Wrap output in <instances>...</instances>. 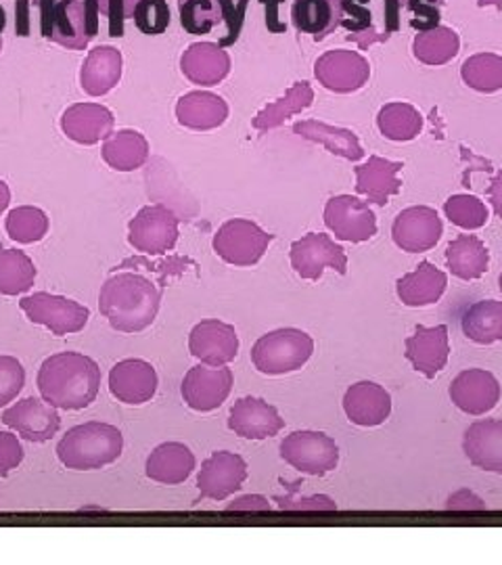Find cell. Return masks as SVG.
<instances>
[{
  "label": "cell",
  "instance_id": "6da1fadb",
  "mask_svg": "<svg viewBox=\"0 0 502 565\" xmlns=\"http://www.w3.org/2000/svg\"><path fill=\"white\" fill-rule=\"evenodd\" d=\"M39 392L42 401L61 411H82L97 401L100 369L82 352H60L41 364Z\"/></svg>",
  "mask_w": 502,
  "mask_h": 565
},
{
  "label": "cell",
  "instance_id": "7a4b0ae2",
  "mask_svg": "<svg viewBox=\"0 0 502 565\" xmlns=\"http://www.w3.org/2000/svg\"><path fill=\"white\" fill-rule=\"evenodd\" d=\"M160 306V287L139 273H116L100 287V315L120 333H141L151 327Z\"/></svg>",
  "mask_w": 502,
  "mask_h": 565
},
{
  "label": "cell",
  "instance_id": "3957f363",
  "mask_svg": "<svg viewBox=\"0 0 502 565\" xmlns=\"http://www.w3.org/2000/svg\"><path fill=\"white\" fill-rule=\"evenodd\" d=\"M124 450V436L116 425L88 422L67 429L57 445V459L74 471H93L116 463Z\"/></svg>",
  "mask_w": 502,
  "mask_h": 565
},
{
  "label": "cell",
  "instance_id": "277c9868",
  "mask_svg": "<svg viewBox=\"0 0 502 565\" xmlns=\"http://www.w3.org/2000/svg\"><path fill=\"white\" fill-rule=\"evenodd\" d=\"M41 30L46 41L82 51L99 32L97 0H41Z\"/></svg>",
  "mask_w": 502,
  "mask_h": 565
},
{
  "label": "cell",
  "instance_id": "5b68a950",
  "mask_svg": "<svg viewBox=\"0 0 502 565\" xmlns=\"http://www.w3.org/2000/svg\"><path fill=\"white\" fill-rule=\"evenodd\" d=\"M314 354V340L296 327H282L261 335L252 348V363L264 375L300 371Z\"/></svg>",
  "mask_w": 502,
  "mask_h": 565
},
{
  "label": "cell",
  "instance_id": "8992f818",
  "mask_svg": "<svg viewBox=\"0 0 502 565\" xmlns=\"http://www.w3.org/2000/svg\"><path fill=\"white\" fill-rule=\"evenodd\" d=\"M245 7L247 0L239 4H235V0H179L182 28L193 36H205L216 28H224L221 46L237 41Z\"/></svg>",
  "mask_w": 502,
  "mask_h": 565
},
{
  "label": "cell",
  "instance_id": "52a82bcc",
  "mask_svg": "<svg viewBox=\"0 0 502 565\" xmlns=\"http://www.w3.org/2000/svg\"><path fill=\"white\" fill-rule=\"evenodd\" d=\"M20 308L30 323L46 327L57 338L81 333L90 319V310L84 303L49 291L21 298Z\"/></svg>",
  "mask_w": 502,
  "mask_h": 565
},
{
  "label": "cell",
  "instance_id": "ba28073f",
  "mask_svg": "<svg viewBox=\"0 0 502 565\" xmlns=\"http://www.w3.org/2000/svg\"><path fill=\"white\" fill-rule=\"evenodd\" d=\"M281 459L300 473L322 478L340 463V448L335 440L322 431L301 429L289 434L281 446Z\"/></svg>",
  "mask_w": 502,
  "mask_h": 565
},
{
  "label": "cell",
  "instance_id": "9c48e42d",
  "mask_svg": "<svg viewBox=\"0 0 502 565\" xmlns=\"http://www.w3.org/2000/svg\"><path fill=\"white\" fill-rule=\"evenodd\" d=\"M273 235L266 233L258 224L245 218L226 221L214 235L216 256L231 266H254L261 260Z\"/></svg>",
  "mask_w": 502,
  "mask_h": 565
},
{
  "label": "cell",
  "instance_id": "30bf717a",
  "mask_svg": "<svg viewBox=\"0 0 502 565\" xmlns=\"http://www.w3.org/2000/svg\"><path fill=\"white\" fill-rule=\"evenodd\" d=\"M179 235V218L165 205H145L128 224V243L145 256L172 252Z\"/></svg>",
  "mask_w": 502,
  "mask_h": 565
},
{
  "label": "cell",
  "instance_id": "8fae6325",
  "mask_svg": "<svg viewBox=\"0 0 502 565\" xmlns=\"http://www.w3.org/2000/svg\"><path fill=\"white\" fill-rule=\"evenodd\" d=\"M289 258L293 270L306 281H319L324 268H333L340 275L348 273L345 249L322 233H308L291 243Z\"/></svg>",
  "mask_w": 502,
  "mask_h": 565
},
{
  "label": "cell",
  "instance_id": "7c38bea8",
  "mask_svg": "<svg viewBox=\"0 0 502 565\" xmlns=\"http://www.w3.org/2000/svg\"><path fill=\"white\" fill-rule=\"evenodd\" d=\"M233 371L224 366L197 364L189 369L181 385L182 401L197 413H212L221 408L233 390Z\"/></svg>",
  "mask_w": 502,
  "mask_h": 565
},
{
  "label": "cell",
  "instance_id": "4fadbf2b",
  "mask_svg": "<svg viewBox=\"0 0 502 565\" xmlns=\"http://www.w3.org/2000/svg\"><path fill=\"white\" fill-rule=\"evenodd\" d=\"M324 224L342 242L362 243L377 235V218L369 203L352 195L331 198L324 205Z\"/></svg>",
  "mask_w": 502,
  "mask_h": 565
},
{
  "label": "cell",
  "instance_id": "5bb4252c",
  "mask_svg": "<svg viewBox=\"0 0 502 565\" xmlns=\"http://www.w3.org/2000/svg\"><path fill=\"white\" fill-rule=\"evenodd\" d=\"M0 422L9 429L18 431L23 440L28 443H49L61 427V417L55 406L42 401V398H23L20 403L9 406Z\"/></svg>",
  "mask_w": 502,
  "mask_h": 565
},
{
  "label": "cell",
  "instance_id": "9a60e30c",
  "mask_svg": "<svg viewBox=\"0 0 502 565\" xmlns=\"http://www.w3.org/2000/svg\"><path fill=\"white\" fill-rule=\"evenodd\" d=\"M189 352L203 364L224 366L237 359L239 335L233 324L218 319H205L191 329Z\"/></svg>",
  "mask_w": 502,
  "mask_h": 565
},
{
  "label": "cell",
  "instance_id": "2e32d148",
  "mask_svg": "<svg viewBox=\"0 0 502 565\" xmlns=\"http://www.w3.org/2000/svg\"><path fill=\"white\" fill-rule=\"evenodd\" d=\"M247 463L242 455L218 450L212 452L201 465L197 476V488L201 499L210 501H224L237 490H242L243 482L247 480Z\"/></svg>",
  "mask_w": 502,
  "mask_h": 565
},
{
  "label": "cell",
  "instance_id": "e0dca14e",
  "mask_svg": "<svg viewBox=\"0 0 502 565\" xmlns=\"http://www.w3.org/2000/svg\"><path fill=\"white\" fill-rule=\"evenodd\" d=\"M444 226L438 212L427 205L406 207L396 216L392 226L394 243L402 252L419 254L436 247V243L442 239Z\"/></svg>",
  "mask_w": 502,
  "mask_h": 565
},
{
  "label": "cell",
  "instance_id": "ac0fdd59",
  "mask_svg": "<svg viewBox=\"0 0 502 565\" xmlns=\"http://www.w3.org/2000/svg\"><path fill=\"white\" fill-rule=\"evenodd\" d=\"M314 76L327 90L333 93H354L371 78L369 61L359 55L356 51H329L319 57L314 65Z\"/></svg>",
  "mask_w": 502,
  "mask_h": 565
},
{
  "label": "cell",
  "instance_id": "d6986e66",
  "mask_svg": "<svg viewBox=\"0 0 502 565\" xmlns=\"http://www.w3.org/2000/svg\"><path fill=\"white\" fill-rule=\"evenodd\" d=\"M160 385L156 366L142 359H126L109 371V392L118 403L141 406L149 403Z\"/></svg>",
  "mask_w": 502,
  "mask_h": 565
},
{
  "label": "cell",
  "instance_id": "ffe728a7",
  "mask_svg": "<svg viewBox=\"0 0 502 565\" xmlns=\"http://www.w3.org/2000/svg\"><path fill=\"white\" fill-rule=\"evenodd\" d=\"M282 427L285 419L279 415V411L256 396L239 398L233 404L228 415V429L245 440L275 438Z\"/></svg>",
  "mask_w": 502,
  "mask_h": 565
},
{
  "label": "cell",
  "instance_id": "44dd1931",
  "mask_svg": "<svg viewBox=\"0 0 502 565\" xmlns=\"http://www.w3.org/2000/svg\"><path fill=\"white\" fill-rule=\"evenodd\" d=\"M450 401L467 415H485L501 401V384L485 369H467L448 390Z\"/></svg>",
  "mask_w": 502,
  "mask_h": 565
},
{
  "label": "cell",
  "instance_id": "7402d4cb",
  "mask_svg": "<svg viewBox=\"0 0 502 565\" xmlns=\"http://www.w3.org/2000/svg\"><path fill=\"white\" fill-rule=\"evenodd\" d=\"M116 118L99 103H76L61 116V130L70 141L78 145H97L114 132Z\"/></svg>",
  "mask_w": 502,
  "mask_h": 565
},
{
  "label": "cell",
  "instance_id": "603a6c76",
  "mask_svg": "<svg viewBox=\"0 0 502 565\" xmlns=\"http://www.w3.org/2000/svg\"><path fill=\"white\" fill-rule=\"evenodd\" d=\"M404 356L415 366V371L423 373L427 380H434L442 371L448 356H450V342H448V327H423L419 324L415 335L406 340Z\"/></svg>",
  "mask_w": 502,
  "mask_h": 565
},
{
  "label": "cell",
  "instance_id": "cb8c5ba5",
  "mask_svg": "<svg viewBox=\"0 0 502 565\" xmlns=\"http://www.w3.org/2000/svg\"><path fill=\"white\" fill-rule=\"evenodd\" d=\"M343 411L354 425L377 427L385 424L392 413V396L375 382H359L348 387L343 396Z\"/></svg>",
  "mask_w": 502,
  "mask_h": 565
},
{
  "label": "cell",
  "instance_id": "d4e9b609",
  "mask_svg": "<svg viewBox=\"0 0 502 565\" xmlns=\"http://www.w3.org/2000/svg\"><path fill=\"white\" fill-rule=\"evenodd\" d=\"M182 74L200 86H216L231 72V57L221 44L195 42L181 57Z\"/></svg>",
  "mask_w": 502,
  "mask_h": 565
},
{
  "label": "cell",
  "instance_id": "484cf974",
  "mask_svg": "<svg viewBox=\"0 0 502 565\" xmlns=\"http://www.w3.org/2000/svg\"><path fill=\"white\" fill-rule=\"evenodd\" d=\"M404 168L400 162H389L380 156H371L369 162L362 163L356 174V191L364 195L369 202L377 205H387L389 198L398 195L402 189L400 170Z\"/></svg>",
  "mask_w": 502,
  "mask_h": 565
},
{
  "label": "cell",
  "instance_id": "4316f807",
  "mask_svg": "<svg viewBox=\"0 0 502 565\" xmlns=\"http://www.w3.org/2000/svg\"><path fill=\"white\" fill-rule=\"evenodd\" d=\"M195 455L182 443H163L158 446L145 463V473L149 480L163 486H179L189 480L195 471Z\"/></svg>",
  "mask_w": 502,
  "mask_h": 565
},
{
  "label": "cell",
  "instance_id": "83f0119b",
  "mask_svg": "<svg viewBox=\"0 0 502 565\" xmlns=\"http://www.w3.org/2000/svg\"><path fill=\"white\" fill-rule=\"evenodd\" d=\"M462 450L483 471L502 473V419H485L464 431Z\"/></svg>",
  "mask_w": 502,
  "mask_h": 565
},
{
  "label": "cell",
  "instance_id": "f1b7e54d",
  "mask_svg": "<svg viewBox=\"0 0 502 565\" xmlns=\"http://www.w3.org/2000/svg\"><path fill=\"white\" fill-rule=\"evenodd\" d=\"M291 18L298 32L322 41L342 25L343 0H293Z\"/></svg>",
  "mask_w": 502,
  "mask_h": 565
},
{
  "label": "cell",
  "instance_id": "f546056e",
  "mask_svg": "<svg viewBox=\"0 0 502 565\" xmlns=\"http://www.w3.org/2000/svg\"><path fill=\"white\" fill-rule=\"evenodd\" d=\"M121 78V53L114 46H95L81 72L82 90L90 97H103L118 86Z\"/></svg>",
  "mask_w": 502,
  "mask_h": 565
},
{
  "label": "cell",
  "instance_id": "4dcf8cb0",
  "mask_svg": "<svg viewBox=\"0 0 502 565\" xmlns=\"http://www.w3.org/2000/svg\"><path fill=\"white\" fill-rule=\"evenodd\" d=\"M446 285H448L446 273H442L436 264L425 260L413 273L398 279L396 291L404 306L423 308V306L438 302L446 291Z\"/></svg>",
  "mask_w": 502,
  "mask_h": 565
},
{
  "label": "cell",
  "instance_id": "1f68e13d",
  "mask_svg": "<svg viewBox=\"0 0 502 565\" xmlns=\"http://www.w3.org/2000/svg\"><path fill=\"white\" fill-rule=\"evenodd\" d=\"M177 118L181 126L191 130H214L228 118V105L214 93L193 90L177 103Z\"/></svg>",
  "mask_w": 502,
  "mask_h": 565
},
{
  "label": "cell",
  "instance_id": "d6a6232c",
  "mask_svg": "<svg viewBox=\"0 0 502 565\" xmlns=\"http://www.w3.org/2000/svg\"><path fill=\"white\" fill-rule=\"evenodd\" d=\"M100 156L116 172H135L149 160V141L139 130L124 128L105 139Z\"/></svg>",
  "mask_w": 502,
  "mask_h": 565
},
{
  "label": "cell",
  "instance_id": "836d02e7",
  "mask_svg": "<svg viewBox=\"0 0 502 565\" xmlns=\"http://www.w3.org/2000/svg\"><path fill=\"white\" fill-rule=\"evenodd\" d=\"M293 132L300 135L306 141L319 142L329 153L340 156L343 160L359 162L364 158V149L361 147L359 137L348 128L329 126L319 120H303L293 126Z\"/></svg>",
  "mask_w": 502,
  "mask_h": 565
},
{
  "label": "cell",
  "instance_id": "e575fe53",
  "mask_svg": "<svg viewBox=\"0 0 502 565\" xmlns=\"http://www.w3.org/2000/svg\"><path fill=\"white\" fill-rule=\"evenodd\" d=\"M446 263L455 277L462 281L482 279L490 264L488 247L476 235H461L446 247Z\"/></svg>",
  "mask_w": 502,
  "mask_h": 565
},
{
  "label": "cell",
  "instance_id": "d590c367",
  "mask_svg": "<svg viewBox=\"0 0 502 565\" xmlns=\"http://www.w3.org/2000/svg\"><path fill=\"white\" fill-rule=\"evenodd\" d=\"M462 333L480 345L501 342L502 302L482 300L467 308L461 319Z\"/></svg>",
  "mask_w": 502,
  "mask_h": 565
},
{
  "label": "cell",
  "instance_id": "8d00e7d4",
  "mask_svg": "<svg viewBox=\"0 0 502 565\" xmlns=\"http://www.w3.org/2000/svg\"><path fill=\"white\" fill-rule=\"evenodd\" d=\"M314 102V90L308 82H296L287 95L277 99L270 105H266L261 109L260 114L254 118V128L258 132H268L273 128H279L285 124V120H289L291 116L300 114L303 109H308Z\"/></svg>",
  "mask_w": 502,
  "mask_h": 565
},
{
  "label": "cell",
  "instance_id": "74e56055",
  "mask_svg": "<svg viewBox=\"0 0 502 565\" xmlns=\"http://www.w3.org/2000/svg\"><path fill=\"white\" fill-rule=\"evenodd\" d=\"M36 281V266L32 258L20 249L0 252V296H21L32 289Z\"/></svg>",
  "mask_w": 502,
  "mask_h": 565
},
{
  "label": "cell",
  "instance_id": "f35d334b",
  "mask_svg": "<svg viewBox=\"0 0 502 565\" xmlns=\"http://www.w3.org/2000/svg\"><path fill=\"white\" fill-rule=\"evenodd\" d=\"M459 49H461L459 34L444 25L419 32L413 42L415 57L425 65H444L459 55Z\"/></svg>",
  "mask_w": 502,
  "mask_h": 565
},
{
  "label": "cell",
  "instance_id": "ab89813d",
  "mask_svg": "<svg viewBox=\"0 0 502 565\" xmlns=\"http://www.w3.org/2000/svg\"><path fill=\"white\" fill-rule=\"evenodd\" d=\"M377 126L389 141H413L421 132L423 118L408 103H387L377 116Z\"/></svg>",
  "mask_w": 502,
  "mask_h": 565
},
{
  "label": "cell",
  "instance_id": "60d3db41",
  "mask_svg": "<svg viewBox=\"0 0 502 565\" xmlns=\"http://www.w3.org/2000/svg\"><path fill=\"white\" fill-rule=\"evenodd\" d=\"M440 2L442 0H385V18H387V32L398 30L400 11H408V23L419 30L427 32L440 25Z\"/></svg>",
  "mask_w": 502,
  "mask_h": 565
},
{
  "label": "cell",
  "instance_id": "b9f144b4",
  "mask_svg": "<svg viewBox=\"0 0 502 565\" xmlns=\"http://www.w3.org/2000/svg\"><path fill=\"white\" fill-rule=\"evenodd\" d=\"M462 82L478 93H496L502 88V57L478 53L462 63Z\"/></svg>",
  "mask_w": 502,
  "mask_h": 565
},
{
  "label": "cell",
  "instance_id": "7bdbcfd3",
  "mask_svg": "<svg viewBox=\"0 0 502 565\" xmlns=\"http://www.w3.org/2000/svg\"><path fill=\"white\" fill-rule=\"evenodd\" d=\"M4 228L13 242L23 243V245L39 243L49 233V216L42 212L41 207L20 205L9 212Z\"/></svg>",
  "mask_w": 502,
  "mask_h": 565
},
{
  "label": "cell",
  "instance_id": "ee69618b",
  "mask_svg": "<svg viewBox=\"0 0 502 565\" xmlns=\"http://www.w3.org/2000/svg\"><path fill=\"white\" fill-rule=\"evenodd\" d=\"M446 218L464 231H478L488 223V207L473 195H452L444 203Z\"/></svg>",
  "mask_w": 502,
  "mask_h": 565
},
{
  "label": "cell",
  "instance_id": "f6af8a7d",
  "mask_svg": "<svg viewBox=\"0 0 502 565\" xmlns=\"http://www.w3.org/2000/svg\"><path fill=\"white\" fill-rule=\"evenodd\" d=\"M135 23L147 36H160L170 25L168 0H141L135 9Z\"/></svg>",
  "mask_w": 502,
  "mask_h": 565
},
{
  "label": "cell",
  "instance_id": "bcb514c9",
  "mask_svg": "<svg viewBox=\"0 0 502 565\" xmlns=\"http://www.w3.org/2000/svg\"><path fill=\"white\" fill-rule=\"evenodd\" d=\"M25 385V369L15 356L0 354V408L13 403Z\"/></svg>",
  "mask_w": 502,
  "mask_h": 565
},
{
  "label": "cell",
  "instance_id": "7dc6e473",
  "mask_svg": "<svg viewBox=\"0 0 502 565\" xmlns=\"http://www.w3.org/2000/svg\"><path fill=\"white\" fill-rule=\"evenodd\" d=\"M103 18L109 20V36L121 39L124 36V23L135 18V9L141 0H97Z\"/></svg>",
  "mask_w": 502,
  "mask_h": 565
},
{
  "label": "cell",
  "instance_id": "c3c4849f",
  "mask_svg": "<svg viewBox=\"0 0 502 565\" xmlns=\"http://www.w3.org/2000/svg\"><path fill=\"white\" fill-rule=\"evenodd\" d=\"M25 452L20 438L13 431H0V476L7 478L11 469H18Z\"/></svg>",
  "mask_w": 502,
  "mask_h": 565
},
{
  "label": "cell",
  "instance_id": "681fc988",
  "mask_svg": "<svg viewBox=\"0 0 502 565\" xmlns=\"http://www.w3.org/2000/svg\"><path fill=\"white\" fill-rule=\"evenodd\" d=\"M366 4L369 0H343L342 25L352 34L366 32L371 28V11Z\"/></svg>",
  "mask_w": 502,
  "mask_h": 565
},
{
  "label": "cell",
  "instance_id": "f907efd6",
  "mask_svg": "<svg viewBox=\"0 0 502 565\" xmlns=\"http://www.w3.org/2000/svg\"><path fill=\"white\" fill-rule=\"evenodd\" d=\"M285 511H338V503H333L329 497H310V499H275Z\"/></svg>",
  "mask_w": 502,
  "mask_h": 565
},
{
  "label": "cell",
  "instance_id": "816d5d0a",
  "mask_svg": "<svg viewBox=\"0 0 502 565\" xmlns=\"http://www.w3.org/2000/svg\"><path fill=\"white\" fill-rule=\"evenodd\" d=\"M270 509L273 505L268 503V499H264L260 494H247L226 507V511H270Z\"/></svg>",
  "mask_w": 502,
  "mask_h": 565
},
{
  "label": "cell",
  "instance_id": "f5cc1de1",
  "mask_svg": "<svg viewBox=\"0 0 502 565\" xmlns=\"http://www.w3.org/2000/svg\"><path fill=\"white\" fill-rule=\"evenodd\" d=\"M448 509H455V511H457V509H478V511H482V509H485V505H483L482 499H478L473 492L461 490V492H457V494L450 497Z\"/></svg>",
  "mask_w": 502,
  "mask_h": 565
},
{
  "label": "cell",
  "instance_id": "db71d44e",
  "mask_svg": "<svg viewBox=\"0 0 502 565\" xmlns=\"http://www.w3.org/2000/svg\"><path fill=\"white\" fill-rule=\"evenodd\" d=\"M488 200L492 203V207H494V214L502 218V172H499L492 182H490V186H488Z\"/></svg>",
  "mask_w": 502,
  "mask_h": 565
},
{
  "label": "cell",
  "instance_id": "11a10c76",
  "mask_svg": "<svg viewBox=\"0 0 502 565\" xmlns=\"http://www.w3.org/2000/svg\"><path fill=\"white\" fill-rule=\"evenodd\" d=\"M11 203V191H9V184L4 181H0V214L9 207Z\"/></svg>",
  "mask_w": 502,
  "mask_h": 565
},
{
  "label": "cell",
  "instance_id": "9f6ffc18",
  "mask_svg": "<svg viewBox=\"0 0 502 565\" xmlns=\"http://www.w3.org/2000/svg\"><path fill=\"white\" fill-rule=\"evenodd\" d=\"M485 4H494L496 9H502V0H480V7H485Z\"/></svg>",
  "mask_w": 502,
  "mask_h": 565
},
{
  "label": "cell",
  "instance_id": "6f0895ef",
  "mask_svg": "<svg viewBox=\"0 0 502 565\" xmlns=\"http://www.w3.org/2000/svg\"><path fill=\"white\" fill-rule=\"evenodd\" d=\"M4 25H7V13H4V9L0 7V34L4 32Z\"/></svg>",
  "mask_w": 502,
  "mask_h": 565
},
{
  "label": "cell",
  "instance_id": "680465c9",
  "mask_svg": "<svg viewBox=\"0 0 502 565\" xmlns=\"http://www.w3.org/2000/svg\"><path fill=\"white\" fill-rule=\"evenodd\" d=\"M499 285H501V291H502V273H501V279H499Z\"/></svg>",
  "mask_w": 502,
  "mask_h": 565
},
{
  "label": "cell",
  "instance_id": "91938a15",
  "mask_svg": "<svg viewBox=\"0 0 502 565\" xmlns=\"http://www.w3.org/2000/svg\"><path fill=\"white\" fill-rule=\"evenodd\" d=\"M0 51H2V39H0Z\"/></svg>",
  "mask_w": 502,
  "mask_h": 565
}]
</instances>
